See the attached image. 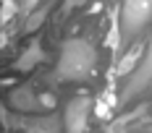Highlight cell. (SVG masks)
Here are the masks:
<instances>
[{"label": "cell", "instance_id": "6", "mask_svg": "<svg viewBox=\"0 0 152 133\" xmlns=\"http://www.w3.org/2000/svg\"><path fill=\"white\" fill-rule=\"evenodd\" d=\"M11 104H13L16 110H31L37 102V97L31 94V89H18V91H13V97H11Z\"/></svg>", "mask_w": 152, "mask_h": 133}, {"label": "cell", "instance_id": "7", "mask_svg": "<svg viewBox=\"0 0 152 133\" xmlns=\"http://www.w3.org/2000/svg\"><path fill=\"white\" fill-rule=\"evenodd\" d=\"M139 55H142V47H134V50H131V52H129V55L123 58V63L118 65V73H121V76H123V73H129V71H131V68L137 65Z\"/></svg>", "mask_w": 152, "mask_h": 133}, {"label": "cell", "instance_id": "5", "mask_svg": "<svg viewBox=\"0 0 152 133\" xmlns=\"http://www.w3.org/2000/svg\"><path fill=\"white\" fill-rule=\"evenodd\" d=\"M42 58H45V52H42V47L39 44H31L29 50L18 58V63H16V68L18 71H31L37 63H42Z\"/></svg>", "mask_w": 152, "mask_h": 133}, {"label": "cell", "instance_id": "4", "mask_svg": "<svg viewBox=\"0 0 152 133\" xmlns=\"http://www.w3.org/2000/svg\"><path fill=\"white\" fill-rule=\"evenodd\" d=\"M150 81H152V39H150V47H147V55L142 60V68H139V73L134 76V86L126 89V97L134 94V91H139V89H144Z\"/></svg>", "mask_w": 152, "mask_h": 133}, {"label": "cell", "instance_id": "8", "mask_svg": "<svg viewBox=\"0 0 152 133\" xmlns=\"http://www.w3.org/2000/svg\"><path fill=\"white\" fill-rule=\"evenodd\" d=\"M45 16H47V5H45V8H37V11H34V13L29 16V24H26V31H34L37 26H42Z\"/></svg>", "mask_w": 152, "mask_h": 133}, {"label": "cell", "instance_id": "13", "mask_svg": "<svg viewBox=\"0 0 152 133\" xmlns=\"http://www.w3.org/2000/svg\"><path fill=\"white\" fill-rule=\"evenodd\" d=\"M39 3H42V0H24V5H26V8H29V11H34V8H37V5H39Z\"/></svg>", "mask_w": 152, "mask_h": 133}, {"label": "cell", "instance_id": "12", "mask_svg": "<svg viewBox=\"0 0 152 133\" xmlns=\"http://www.w3.org/2000/svg\"><path fill=\"white\" fill-rule=\"evenodd\" d=\"M87 0H66V11H74L76 5H84Z\"/></svg>", "mask_w": 152, "mask_h": 133}, {"label": "cell", "instance_id": "3", "mask_svg": "<svg viewBox=\"0 0 152 133\" xmlns=\"http://www.w3.org/2000/svg\"><path fill=\"white\" fill-rule=\"evenodd\" d=\"M89 99L79 97L66 107V133H84L87 131V115H89Z\"/></svg>", "mask_w": 152, "mask_h": 133}, {"label": "cell", "instance_id": "9", "mask_svg": "<svg viewBox=\"0 0 152 133\" xmlns=\"http://www.w3.org/2000/svg\"><path fill=\"white\" fill-rule=\"evenodd\" d=\"M118 42H121V21L115 18V21L110 24V31H107V44L115 50V47H118Z\"/></svg>", "mask_w": 152, "mask_h": 133}, {"label": "cell", "instance_id": "2", "mask_svg": "<svg viewBox=\"0 0 152 133\" xmlns=\"http://www.w3.org/2000/svg\"><path fill=\"white\" fill-rule=\"evenodd\" d=\"M152 16V0H123L121 8V31L137 34Z\"/></svg>", "mask_w": 152, "mask_h": 133}, {"label": "cell", "instance_id": "10", "mask_svg": "<svg viewBox=\"0 0 152 133\" xmlns=\"http://www.w3.org/2000/svg\"><path fill=\"white\" fill-rule=\"evenodd\" d=\"M37 102L42 104L45 110H53V104H55V99H53V94H42V97H37Z\"/></svg>", "mask_w": 152, "mask_h": 133}, {"label": "cell", "instance_id": "1", "mask_svg": "<svg viewBox=\"0 0 152 133\" xmlns=\"http://www.w3.org/2000/svg\"><path fill=\"white\" fill-rule=\"evenodd\" d=\"M97 65V52L84 39H68L61 50L58 76L66 81H84Z\"/></svg>", "mask_w": 152, "mask_h": 133}, {"label": "cell", "instance_id": "11", "mask_svg": "<svg viewBox=\"0 0 152 133\" xmlns=\"http://www.w3.org/2000/svg\"><path fill=\"white\" fill-rule=\"evenodd\" d=\"M107 112H110V104H105V102H100V104H97V115H100V118H105Z\"/></svg>", "mask_w": 152, "mask_h": 133}]
</instances>
